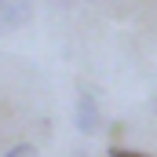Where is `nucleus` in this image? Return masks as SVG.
<instances>
[{"label":"nucleus","instance_id":"1","mask_svg":"<svg viewBox=\"0 0 157 157\" xmlns=\"http://www.w3.org/2000/svg\"><path fill=\"white\" fill-rule=\"evenodd\" d=\"M33 11H37V0H0V37L26 29L33 22Z\"/></svg>","mask_w":157,"mask_h":157},{"label":"nucleus","instance_id":"2","mask_svg":"<svg viewBox=\"0 0 157 157\" xmlns=\"http://www.w3.org/2000/svg\"><path fill=\"white\" fill-rule=\"evenodd\" d=\"M73 124H77V132H80V135H95V132L102 128V110H99V102H95L91 95H80Z\"/></svg>","mask_w":157,"mask_h":157},{"label":"nucleus","instance_id":"3","mask_svg":"<svg viewBox=\"0 0 157 157\" xmlns=\"http://www.w3.org/2000/svg\"><path fill=\"white\" fill-rule=\"evenodd\" d=\"M4 157H37V146L33 143H18V146H11Z\"/></svg>","mask_w":157,"mask_h":157},{"label":"nucleus","instance_id":"4","mask_svg":"<svg viewBox=\"0 0 157 157\" xmlns=\"http://www.w3.org/2000/svg\"><path fill=\"white\" fill-rule=\"evenodd\" d=\"M110 157H146V154H135V150H121V146H113Z\"/></svg>","mask_w":157,"mask_h":157},{"label":"nucleus","instance_id":"5","mask_svg":"<svg viewBox=\"0 0 157 157\" xmlns=\"http://www.w3.org/2000/svg\"><path fill=\"white\" fill-rule=\"evenodd\" d=\"M154 110H157V99H154Z\"/></svg>","mask_w":157,"mask_h":157}]
</instances>
